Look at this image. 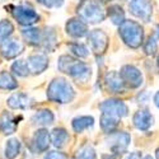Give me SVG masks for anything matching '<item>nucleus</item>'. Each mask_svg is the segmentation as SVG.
<instances>
[{"mask_svg": "<svg viewBox=\"0 0 159 159\" xmlns=\"http://www.w3.org/2000/svg\"><path fill=\"white\" fill-rule=\"evenodd\" d=\"M57 68L60 71L70 75L76 83L89 82L92 75V69L87 62L79 61L70 55H61L57 60Z\"/></svg>", "mask_w": 159, "mask_h": 159, "instance_id": "obj_1", "label": "nucleus"}, {"mask_svg": "<svg viewBox=\"0 0 159 159\" xmlns=\"http://www.w3.org/2000/svg\"><path fill=\"white\" fill-rule=\"evenodd\" d=\"M75 97L73 85L65 78H55L47 88V98L54 103L66 104L70 103Z\"/></svg>", "mask_w": 159, "mask_h": 159, "instance_id": "obj_2", "label": "nucleus"}, {"mask_svg": "<svg viewBox=\"0 0 159 159\" xmlns=\"http://www.w3.org/2000/svg\"><path fill=\"white\" fill-rule=\"evenodd\" d=\"M118 34L130 48H139L144 41V28L136 20L125 19L118 25Z\"/></svg>", "mask_w": 159, "mask_h": 159, "instance_id": "obj_3", "label": "nucleus"}, {"mask_svg": "<svg viewBox=\"0 0 159 159\" xmlns=\"http://www.w3.org/2000/svg\"><path fill=\"white\" fill-rule=\"evenodd\" d=\"M76 13L83 22L89 24H98L106 18V10L98 0H83Z\"/></svg>", "mask_w": 159, "mask_h": 159, "instance_id": "obj_4", "label": "nucleus"}, {"mask_svg": "<svg viewBox=\"0 0 159 159\" xmlns=\"http://www.w3.org/2000/svg\"><path fill=\"white\" fill-rule=\"evenodd\" d=\"M11 16L23 27H32L39 20V14L30 5H18L11 10Z\"/></svg>", "mask_w": 159, "mask_h": 159, "instance_id": "obj_5", "label": "nucleus"}, {"mask_svg": "<svg viewBox=\"0 0 159 159\" xmlns=\"http://www.w3.org/2000/svg\"><path fill=\"white\" fill-rule=\"evenodd\" d=\"M88 43L90 46V50L94 52L97 56H102L106 54V51L110 45V38L107 33L103 32L102 30H93L88 32L87 34Z\"/></svg>", "mask_w": 159, "mask_h": 159, "instance_id": "obj_6", "label": "nucleus"}, {"mask_svg": "<svg viewBox=\"0 0 159 159\" xmlns=\"http://www.w3.org/2000/svg\"><path fill=\"white\" fill-rule=\"evenodd\" d=\"M120 76L122 79V82L125 87H129L131 89H136L143 85L144 78L143 73L136 68L135 65H124L120 71Z\"/></svg>", "mask_w": 159, "mask_h": 159, "instance_id": "obj_7", "label": "nucleus"}, {"mask_svg": "<svg viewBox=\"0 0 159 159\" xmlns=\"http://www.w3.org/2000/svg\"><path fill=\"white\" fill-rule=\"evenodd\" d=\"M99 110L102 111V113L110 115V116H113L117 118H122V117L127 116V113H129L127 104L117 98H110V99L103 101L99 104Z\"/></svg>", "mask_w": 159, "mask_h": 159, "instance_id": "obj_8", "label": "nucleus"}, {"mask_svg": "<svg viewBox=\"0 0 159 159\" xmlns=\"http://www.w3.org/2000/svg\"><path fill=\"white\" fill-rule=\"evenodd\" d=\"M129 9L132 16L141 19L143 22H150L153 16L152 0H130Z\"/></svg>", "mask_w": 159, "mask_h": 159, "instance_id": "obj_9", "label": "nucleus"}, {"mask_svg": "<svg viewBox=\"0 0 159 159\" xmlns=\"http://www.w3.org/2000/svg\"><path fill=\"white\" fill-rule=\"evenodd\" d=\"M131 141V136L127 134V132H111L110 136L107 138L106 143L110 147V149L112 150L113 155L122 153L126 150V148L129 147V144Z\"/></svg>", "mask_w": 159, "mask_h": 159, "instance_id": "obj_10", "label": "nucleus"}, {"mask_svg": "<svg viewBox=\"0 0 159 159\" xmlns=\"http://www.w3.org/2000/svg\"><path fill=\"white\" fill-rule=\"evenodd\" d=\"M51 144L50 132L46 129H38L31 140V150L36 154L46 153L48 150V147Z\"/></svg>", "mask_w": 159, "mask_h": 159, "instance_id": "obj_11", "label": "nucleus"}, {"mask_svg": "<svg viewBox=\"0 0 159 159\" xmlns=\"http://www.w3.org/2000/svg\"><path fill=\"white\" fill-rule=\"evenodd\" d=\"M24 51V46L20 41L14 38H8L5 41L0 42V54L7 60L16 59Z\"/></svg>", "mask_w": 159, "mask_h": 159, "instance_id": "obj_12", "label": "nucleus"}, {"mask_svg": "<svg viewBox=\"0 0 159 159\" xmlns=\"http://www.w3.org/2000/svg\"><path fill=\"white\" fill-rule=\"evenodd\" d=\"M27 64V68L30 74H41L43 73L47 68H48V57L45 54H32L31 56H28V59L25 60Z\"/></svg>", "mask_w": 159, "mask_h": 159, "instance_id": "obj_13", "label": "nucleus"}, {"mask_svg": "<svg viewBox=\"0 0 159 159\" xmlns=\"http://www.w3.org/2000/svg\"><path fill=\"white\" fill-rule=\"evenodd\" d=\"M7 104L11 110H28L33 104V99L25 93L16 92L7 99Z\"/></svg>", "mask_w": 159, "mask_h": 159, "instance_id": "obj_14", "label": "nucleus"}, {"mask_svg": "<svg viewBox=\"0 0 159 159\" xmlns=\"http://www.w3.org/2000/svg\"><path fill=\"white\" fill-rule=\"evenodd\" d=\"M65 30L69 36L74 38H82L88 34V25L85 22H83L80 18H71L66 22Z\"/></svg>", "mask_w": 159, "mask_h": 159, "instance_id": "obj_15", "label": "nucleus"}, {"mask_svg": "<svg viewBox=\"0 0 159 159\" xmlns=\"http://www.w3.org/2000/svg\"><path fill=\"white\" fill-rule=\"evenodd\" d=\"M104 84L111 93L118 94V93H125V90H126V87L122 82L120 74L115 70L108 71L104 75Z\"/></svg>", "mask_w": 159, "mask_h": 159, "instance_id": "obj_16", "label": "nucleus"}, {"mask_svg": "<svg viewBox=\"0 0 159 159\" xmlns=\"http://www.w3.org/2000/svg\"><path fill=\"white\" fill-rule=\"evenodd\" d=\"M18 118L11 112L4 111L0 115V132L4 135L14 134L18 129Z\"/></svg>", "mask_w": 159, "mask_h": 159, "instance_id": "obj_17", "label": "nucleus"}, {"mask_svg": "<svg viewBox=\"0 0 159 159\" xmlns=\"http://www.w3.org/2000/svg\"><path fill=\"white\" fill-rule=\"evenodd\" d=\"M132 124L138 130L147 131L150 129L153 125V115L148 110H139L135 112L134 117H132Z\"/></svg>", "mask_w": 159, "mask_h": 159, "instance_id": "obj_18", "label": "nucleus"}, {"mask_svg": "<svg viewBox=\"0 0 159 159\" xmlns=\"http://www.w3.org/2000/svg\"><path fill=\"white\" fill-rule=\"evenodd\" d=\"M31 121L36 126H48L51 124H54L55 116H54V113H52L51 110L41 108L37 112H34V115L31 117Z\"/></svg>", "mask_w": 159, "mask_h": 159, "instance_id": "obj_19", "label": "nucleus"}, {"mask_svg": "<svg viewBox=\"0 0 159 159\" xmlns=\"http://www.w3.org/2000/svg\"><path fill=\"white\" fill-rule=\"evenodd\" d=\"M24 41L31 46H39L42 41V31L36 27H25L20 32Z\"/></svg>", "mask_w": 159, "mask_h": 159, "instance_id": "obj_20", "label": "nucleus"}, {"mask_svg": "<svg viewBox=\"0 0 159 159\" xmlns=\"http://www.w3.org/2000/svg\"><path fill=\"white\" fill-rule=\"evenodd\" d=\"M22 150V143L17 138H10L5 141L4 155L7 159H16Z\"/></svg>", "mask_w": 159, "mask_h": 159, "instance_id": "obj_21", "label": "nucleus"}, {"mask_svg": "<svg viewBox=\"0 0 159 159\" xmlns=\"http://www.w3.org/2000/svg\"><path fill=\"white\" fill-rule=\"evenodd\" d=\"M50 138H51L52 145L55 148H62L69 141V132L64 127H56L52 130V132L50 134Z\"/></svg>", "mask_w": 159, "mask_h": 159, "instance_id": "obj_22", "label": "nucleus"}, {"mask_svg": "<svg viewBox=\"0 0 159 159\" xmlns=\"http://www.w3.org/2000/svg\"><path fill=\"white\" fill-rule=\"evenodd\" d=\"M94 125V118L92 116H79L71 121V127L76 134H80L87 129H92Z\"/></svg>", "mask_w": 159, "mask_h": 159, "instance_id": "obj_23", "label": "nucleus"}, {"mask_svg": "<svg viewBox=\"0 0 159 159\" xmlns=\"http://www.w3.org/2000/svg\"><path fill=\"white\" fill-rule=\"evenodd\" d=\"M18 88V82L11 73L3 70L0 71V89L2 90H14Z\"/></svg>", "mask_w": 159, "mask_h": 159, "instance_id": "obj_24", "label": "nucleus"}, {"mask_svg": "<svg viewBox=\"0 0 159 159\" xmlns=\"http://www.w3.org/2000/svg\"><path fill=\"white\" fill-rule=\"evenodd\" d=\"M117 125H118V118L117 117L102 113V116H101V129L103 130V132H106V134H111V132H113L116 130Z\"/></svg>", "mask_w": 159, "mask_h": 159, "instance_id": "obj_25", "label": "nucleus"}, {"mask_svg": "<svg viewBox=\"0 0 159 159\" xmlns=\"http://www.w3.org/2000/svg\"><path fill=\"white\" fill-rule=\"evenodd\" d=\"M56 33L52 28H47L45 32H42V41L41 45L43 46V48L46 51H52L56 46Z\"/></svg>", "mask_w": 159, "mask_h": 159, "instance_id": "obj_26", "label": "nucleus"}, {"mask_svg": "<svg viewBox=\"0 0 159 159\" xmlns=\"http://www.w3.org/2000/svg\"><path fill=\"white\" fill-rule=\"evenodd\" d=\"M107 16L111 19V22L116 25H120L125 20V11L120 5H111L107 9Z\"/></svg>", "mask_w": 159, "mask_h": 159, "instance_id": "obj_27", "label": "nucleus"}, {"mask_svg": "<svg viewBox=\"0 0 159 159\" xmlns=\"http://www.w3.org/2000/svg\"><path fill=\"white\" fill-rule=\"evenodd\" d=\"M10 70L14 75H18V76H22V78H25V76L30 75L25 60H22V59L16 60L14 62H13L11 66H10Z\"/></svg>", "mask_w": 159, "mask_h": 159, "instance_id": "obj_28", "label": "nucleus"}, {"mask_svg": "<svg viewBox=\"0 0 159 159\" xmlns=\"http://www.w3.org/2000/svg\"><path fill=\"white\" fill-rule=\"evenodd\" d=\"M73 159H96V152L92 145L85 144L78 149Z\"/></svg>", "mask_w": 159, "mask_h": 159, "instance_id": "obj_29", "label": "nucleus"}, {"mask_svg": "<svg viewBox=\"0 0 159 159\" xmlns=\"http://www.w3.org/2000/svg\"><path fill=\"white\" fill-rule=\"evenodd\" d=\"M69 48L71 51V54L76 56L78 59H85L89 56V50L85 45L79 43V42H71L69 45Z\"/></svg>", "mask_w": 159, "mask_h": 159, "instance_id": "obj_30", "label": "nucleus"}, {"mask_svg": "<svg viewBox=\"0 0 159 159\" xmlns=\"http://www.w3.org/2000/svg\"><path fill=\"white\" fill-rule=\"evenodd\" d=\"M13 32H14V25L11 24L10 20H8V19L0 20V42L10 38Z\"/></svg>", "mask_w": 159, "mask_h": 159, "instance_id": "obj_31", "label": "nucleus"}, {"mask_svg": "<svg viewBox=\"0 0 159 159\" xmlns=\"http://www.w3.org/2000/svg\"><path fill=\"white\" fill-rule=\"evenodd\" d=\"M157 50H158V38L154 34H152L144 43V52L148 56H154Z\"/></svg>", "mask_w": 159, "mask_h": 159, "instance_id": "obj_32", "label": "nucleus"}, {"mask_svg": "<svg viewBox=\"0 0 159 159\" xmlns=\"http://www.w3.org/2000/svg\"><path fill=\"white\" fill-rule=\"evenodd\" d=\"M39 4H42L45 8H60L64 4V0H37Z\"/></svg>", "mask_w": 159, "mask_h": 159, "instance_id": "obj_33", "label": "nucleus"}, {"mask_svg": "<svg viewBox=\"0 0 159 159\" xmlns=\"http://www.w3.org/2000/svg\"><path fill=\"white\" fill-rule=\"evenodd\" d=\"M43 159H66V155L61 152H47L43 157Z\"/></svg>", "mask_w": 159, "mask_h": 159, "instance_id": "obj_34", "label": "nucleus"}, {"mask_svg": "<svg viewBox=\"0 0 159 159\" xmlns=\"http://www.w3.org/2000/svg\"><path fill=\"white\" fill-rule=\"evenodd\" d=\"M121 159H141V153L139 152H132V153H126L122 155Z\"/></svg>", "mask_w": 159, "mask_h": 159, "instance_id": "obj_35", "label": "nucleus"}, {"mask_svg": "<svg viewBox=\"0 0 159 159\" xmlns=\"http://www.w3.org/2000/svg\"><path fill=\"white\" fill-rule=\"evenodd\" d=\"M153 101H154L155 107H157V108H159V92H157V93L154 94V98H153Z\"/></svg>", "mask_w": 159, "mask_h": 159, "instance_id": "obj_36", "label": "nucleus"}, {"mask_svg": "<svg viewBox=\"0 0 159 159\" xmlns=\"http://www.w3.org/2000/svg\"><path fill=\"white\" fill-rule=\"evenodd\" d=\"M155 157H157V159H159V148L155 150Z\"/></svg>", "mask_w": 159, "mask_h": 159, "instance_id": "obj_37", "label": "nucleus"}, {"mask_svg": "<svg viewBox=\"0 0 159 159\" xmlns=\"http://www.w3.org/2000/svg\"><path fill=\"white\" fill-rule=\"evenodd\" d=\"M144 159H153V157H150V155H147V157H144Z\"/></svg>", "mask_w": 159, "mask_h": 159, "instance_id": "obj_38", "label": "nucleus"}, {"mask_svg": "<svg viewBox=\"0 0 159 159\" xmlns=\"http://www.w3.org/2000/svg\"><path fill=\"white\" fill-rule=\"evenodd\" d=\"M157 64H158V66H159V55H158V59H157Z\"/></svg>", "mask_w": 159, "mask_h": 159, "instance_id": "obj_39", "label": "nucleus"}, {"mask_svg": "<svg viewBox=\"0 0 159 159\" xmlns=\"http://www.w3.org/2000/svg\"><path fill=\"white\" fill-rule=\"evenodd\" d=\"M82 2H83V0H82Z\"/></svg>", "mask_w": 159, "mask_h": 159, "instance_id": "obj_40", "label": "nucleus"}]
</instances>
